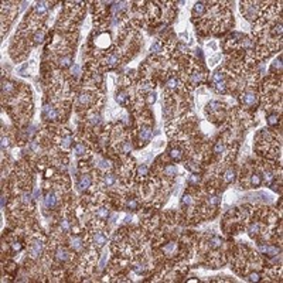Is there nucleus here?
<instances>
[{"mask_svg": "<svg viewBox=\"0 0 283 283\" xmlns=\"http://www.w3.org/2000/svg\"><path fill=\"white\" fill-rule=\"evenodd\" d=\"M106 259H108V255L105 254V255H103V256H102V259H101V262H99V268H101V269H103V268H105V263H106Z\"/></svg>", "mask_w": 283, "mask_h": 283, "instance_id": "obj_60", "label": "nucleus"}, {"mask_svg": "<svg viewBox=\"0 0 283 283\" xmlns=\"http://www.w3.org/2000/svg\"><path fill=\"white\" fill-rule=\"evenodd\" d=\"M132 149H133L132 142H125V143L122 144V151H123V153H130Z\"/></svg>", "mask_w": 283, "mask_h": 283, "instance_id": "obj_39", "label": "nucleus"}, {"mask_svg": "<svg viewBox=\"0 0 283 283\" xmlns=\"http://www.w3.org/2000/svg\"><path fill=\"white\" fill-rule=\"evenodd\" d=\"M201 79H202V74L197 72V71L190 75V82H191L193 85H198L200 82H201Z\"/></svg>", "mask_w": 283, "mask_h": 283, "instance_id": "obj_18", "label": "nucleus"}, {"mask_svg": "<svg viewBox=\"0 0 283 283\" xmlns=\"http://www.w3.org/2000/svg\"><path fill=\"white\" fill-rule=\"evenodd\" d=\"M94 79L99 82V81H101V75H99V74H95V75H94Z\"/></svg>", "mask_w": 283, "mask_h": 283, "instance_id": "obj_63", "label": "nucleus"}, {"mask_svg": "<svg viewBox=\"0 0 283 283\" xmlns=\"http://www.w3.org/2000/svg\"><path fill=\"white\" fill-rule=\"evenodd\" d=\"M98 167L102 170H108V169H110V162L106 160V159H99L98 160Z\"/></svg>", "mask_w": 283, "mask_h": 283, "instance_id": "obj_30", "label": "nucleus"}, {"mask_svg": "<svg viewBox=\"0 0 283 283\" xmlns=\"http://www.w3.org/2000/svg\"><path fill=\"white\" fill-rule=\"evenodd\" d=\"M31 201V194H29V193H24L23 194V202L24 204H27V202Z\"/></svg>", "mask_w": 283, "mask_h": 283, "instance_id": "obj_56", "label": "nucleus"}, {"mask_svg": "<svg viewBox=\"0 0 283 283\" xmlns=\"http://www.w3.org/2000/svg\"><path fill=\"white\" fill-rule=\"evenodd\" d=\"M156 99H157V94H156V92H150V94L147 95V103H149V105L155 103Z\"/></svg>", "mask_w": 283, "mask_h": 283, "instance_id": "obj_46", "label": "nucleus"}, {"mask_svg": "<svg viewBox=\"0 0 283 283\" xmlns=\"http://www.w3.org/2000/svg\"><path fill=\"white\" fill-rule=\"evenodd\" d=\"M2 89H3V94H10V92H13V89H14V85L10 84V82H3Z\"/></svg>", "mask_w": 283, "mask_h": 283, "instance_id": "obj_35", "label": "nucleus"}, {"mask_svg": "<svg viewBox=\"0 0 283 283\" xmlns=\"http://www.w3.org/2000/svg\"><path fill=\"white\" fill-rule=\"evenodd\" d=\"M55 255H57V259L58 261H63V262H65L67 259H68V252H67V249H64V248H58L57 249V252H55Z\"/></svg>", "mask_w": 283, "mask_h": 283, "instance_id": "obj_14", "label": "nucleus"}, {"mask_svg": "<svg viewBox=\"0 0 283 283\" xmlns=\"http://www.w3.org/2000/svg\"><path fill=\"white\" fill-rule=\"evenodd\" d=\"M195 55H197L200 59H204V54H202V51L200 50V48H198V50H195Z\"/></svg>", "mask_w": 283, "mask_h": 283, "instance_id": "obj_61", "label": "nucleus"}, {"mask_svg": "<svg viewBox=\"0 0 283 283\" xmlns=\"http://www.w3.org/2000/svg\"><path fill=\"white\" fill-rule=\"evenodd\" d=\"M263 176H265V181H266V183H268V184L272 183V180H273V174L270 173V171H266V173L263 174Z\"/></svg>", "mask_w": 283, "mask_h": 283, "instance_id": "obj_54", "label": "nucleus"}, {"mask_svg": "<svg viewBox=\"0 0 283 283\" xmlns=\"http://www.w3.org/2000/svg\"><path fill=\"white\" fill-rule=\"evenodd\" d=\"M170 157L178 162V160L183 159V153H181L180 149H171V150H170Z\"/></svg>", "mask_w": 283, "mask_h": 283, "instance_id": "obj_25", "label": "nucleus"}, {"mask_svg": "<svg viewBox=\"0 0 283 283\" xmlns=\"http://www.w3.org/2000/svg\"><path fill=\"white\" fill-rule=\"evenodd\" d=\"M210 245L212 248H220L221 245H222V239L218 238V236H212V238L210 239Z\"/></svg>", "mask_w": 283, "mask_h": 283, "instance_id": "obj_34", "label": "nucleus"}, {"mask_svg": "<svg viewBox=\"0 0 283 283\" xmlns=\"http://www.w3.org/2000/svg\"><path fill=\"white\" fill-rule=\"evenodd\" d=\"M61 229H63L64 232L70 231V225H68V222H67V221H63V222H61Z\"/></svg>", "mask_w": 283, "mask_h": 283, "instance_id": "obj_58", "label": "nucleus"}, {"mask_svg": "<svg viewBox=\"0 0 283 283\" xmlns=\"http://www.w3.org/2000/svg\"><path fill=\"white\" fill-rule=\"evenodd\" d=\"M44 204L45 207H48V208H54L55 205H57V197H55V194H47L44 198Z\"/></svg>", "mask_w": 283, "mask_h": 283, "instance_id": "obj_8", "label": "nucleus"}, {"mask_svg": "<svg viewBox=\"0 0 283 283\" xmlns=\"http://www.w3.org/2000/svg\"><path fill=\"white\" fill-rule=\"evenodd\" d=\"M4 205H6V197H2V208H4Z\"/></svg>", "mask_w": 283, "mask_h": 283, "instance_id": "obj_64", "label": "nucleus"}, {"mask_svg": "<svg viewBox=\"0 0 283 283\" xmlns=\"http://www.w3.org/2000/svg\"><path fill=\"white\" fill-rule=\"evenodd\" d=\"M235 177H236V173L234 169H228L227 171L224 173V180L227 183H232V181H235Z\"/></svg>", "mask_w": 283, "mask_h": 283, "instance_id": "obj_13", "label": "nucleus"}, {"mask_svg": "<svg viewBox=\"0 0 283 283\" xmlns=\"http://www.w3.org/2000/svg\"><path fill=\"white\" fill-rule=\"evenodd\" d=\"M250 183H252L254 187H259L262 184V177L259 176V174H254V176L250 177Z\"/></svg>", "mask_w": 283, "mask_h": 283, "instance_id": "obj_32", "label": "nucleus"}, {"mask_svg": "<svg viewBox=\"0 0 283 283\" xmlns=\"http://www.w3.org/2000/svg\"><path fill=\"white\" fill-rule=\"evenodd\" d=\"M71 143H72V136H65L63 139V142H61V146H63V149H68L71 146Z\"/></svg>", "mask_w": 283, "mask_h": 283, "instance_id": "obj_38", "label": "nucleus"}, {"mask_svg": "<svg viewBox=\"0 0 283 283\" xmlns=\"http://www.w3.org/2000/svg\"><path fill=\"white\" fill-rule=\"evenodd\" d=\"M11 248H13V250H14V252H18V250L23 249V245L20 242H13V243H11Z\"/></svg>", "mask_w": 283, "mask_h": 283, "instance_id": "obj_53", "label": "nucleus"}, {"mask_svg": "<svg viewBox=\"0 0 283 283\" xmlns=\"http://www.w3.org/2000/svg\"><path fill=\"white\" fill-rule=\"evenodd\" d=\"M164 174L169 177H173L177 174V166L176 164H167L164 167Z\"/></svg>", "mask_w": 283, "mask_h": 283, "instance_id": "obj_15", "label": "nucleus"}, {"mask_svg": "<svg viewBox=\"0 0 283 283\" xmlns=\"http://www.w3.org/2000/svg\"><path fill=\"white\" fill-rule=\"evenodd\" d=\"M266 122H268L269 126H275L279 123V115L277 113H272V115H268V118H266Z\"/></svg>", "mask_w": 283, "mask_h": 283, "instance_id": "obj_19", "label": "nucleus"}, {"mask_svg": "<svg viewBox=\"0 0 283 283\" xmlns=\"http://www.w3.org/2000/svg\"><path fill=\"white\" fill-rule=\"evenodd\" d=\"M222 79H224V74L221 72V71H217V72L212 75V82H214V84H215V82H218V81H222Z\"/></svg>", "mask_w": 283, "mask_h": 283, "instance_id": "obj_44", "label": "nucleus"}, {"mask_svg": "<svg viewBox=\"0 0 283 283\" xmlns=\"http://www.w3.org/2000/svg\"><path fill=\"white\" fill-rule=\"evenodd\" d=\"M215 89H217V92L224 94V92L227 91V81H225V79H222V81L215 82Z\"/></svg>", "mask_w": 283, "mask_h": 283, "instance_id": "obj_29", "label": "nucleus"}, {"mask_svg": "<svg viewBox=\"0 0 283 283\" xmlns=\"http://www.w3.org/2000/svg\"><path fill=\"white\" fill-rule=\"evenodd\" d=\"M181 202H183L184 205H190V204L193 202V197L190 194H184L183 198H181Z\"/></svg>", "mask_w": 283, "mask_h": 283, "instance_id": "obj_45", "label": "nucleus"}, {"mask_svg": "<svg viewBox=\"0 0 283 283\" xmlns=\"http://www.w3.org/2000/svg\"><path fill=\"white\" fill-rule=\"evenodd\" d=\"M208 108H210V110H218L221 108V103L217 102V101H211V102L208 103Z\"/></svg>", "mask_w": 283, "mask_h": 283, "instance_id": "obj_47", "label": "nucleus"}, {"mask_svg": "<svg viewBox=\"0 0 283 283\" xmlns=\"http://www.w3.org/2000/svg\"><path fill=\"white\" fill-rule=\"evenodd\" d=\"M220 201H221V198L218 195H212V197L208 198V202H210L211 205H217V204H220Z\"/></svg>", "mask_w": 283, "mask_h": 283, "instance_id": "obj_49", "label": "nucleus"}, {"mask_svg": "<svg viewBox=\"0 0 283 283\" xmlns=\"http://www.w3.org/2000/svg\"><path fill=\"white\" fill-rule=\"evenodd\" d=\"M247 279L249 280V282H259V280H261V276H259V273L252 272V273H249V275H248Z\"/></svg>", "mask_w": 283, "mask_h": 283, "instance_id": "obj_40", "label": "nucleus"}, {"mask_svg": "<svg viewBox=\"0 0 283 283\" xmlns=\"http://www.w3.org/2000/svg\"><path fill=\"white\" fill-rule=\"evenodd\" d=\"M30 149H31L33 151H36V153H38V151H40V146H38L36 142H31V144H30Z\"/></svg>", "mask_w": 283, "mask_h": 283, "instance_id": "obj_55", "label": "nucleus"}, {"mask_svg": "<svg viewBox=\"0 0 283 283\" xmlns=\"http://www.w3.org/2000/svg\"><path fill=\"white\" fill-rule=\"evenodd\" d=\"M241 102L248 108L255 106L258 103V96L254 91H245L242 95H241Z\"/></svg>", "mask_w": 283, "mask_h": 283, "instance_id": "obj_1", "label": "nucleus"}, {"mask_svg": "<svg viewBox=\"0 0 283 283\" xmlns=\"http://www.w3.org/2000/svg\"><path fill=\"white\" fill-rule=\"evenodd\" d=\"M79 102H81L82 105H88V103L91 102V95H89V94H81V95H79Z\"/></svg>", "mask_w": 283, "mask_h": 283, "instance_id": "obj_36", "label": "nucleus"}, {"mask_svg": "<svg viewBox=\"0 0 283 283\" xmlns=\"http://www.w3.org/2000/svg\"><path fill=\"white\" fill-rule=\"evenodd\" d=\"M116 101H118V103H120V105H126V103H128V94H126V92H118Z\"/></svg>", "mask_w": 283, "mask_h": 283, "instance_id": "obj_27", "label": "nucleus"}, {"mask_svg": "<svg viewBox=\"0 0 283 283\" xmlns=\"http://www.w3.org/2000/svg\"><path fill=\"white\" fill-rule=\"evenodd\" d=\"M89 122H91V125H98L101 122V116L99 115H94V116L89 119Z\"/></svg>", "mask_w": 283, "mask_h": 283, "instance_id": "obj_52", "label": "nucleus"}, {"mask_svg": "<svg viewBox=\"0 0 283 283\" xmlns=\"http://www.w3.org/2000/svg\"><path fill=\"white\" fill-rule=\"evenodd\" d=\"M259 229H261L259 224L254 222V224H250V225H249V228H248V234H249L250 236H256L258 234H259Z\"/></svg>", "mask_w": 283, "mask_h": 283, "instance_id": "obj_20", "label": "nucleus"}, {"mask_svg": "<svg viewBox=\"0 0 283 283\" xmlns=\"http://www.w3.org/2000/svg\"><path fill=\"white\" fill-rule=\"evenodd\" d=\"M126 208H128L129 211H136L137 208H139V204H137L136 200L130 198V200H128V202H126Z\"/></svg>", "mask_w": 283, "mask_h": 283, "instance_id": "obj_28", "label": "nucleus"}, {"mask_svg": "<svg viewBox=\"0 0 283 283\" xmlns=\"http://www.w3.org/2000/svg\"><path fill=\"white\" fill-rule=\"evenodd\" d=\"M242 13H245V16H247L248 20H254L255 14H256V4L250 3L249 6H248V4H245V6H243V4H242Z\"/></svg>", "mask_w": 283, "mask_h": 283, "instance_id": "obj_3", "label": "nucleus"}, {"mask_svg": "<svg viewBox=\"0 0 283 283\" xmlns=\"http://www.w3.org/2000/svg\"><path fill=\"white\" fill-rule=\"evenodd\" d=\"M224 150H225V144H224V142H217L215 143V146H214V151L217 153V155H221V153H224Z\"/></svg>", "mask_w": 283, "mask_h": 283, "instance_id": "obj_33", "label": "nucleus"}, {"mask_svg": "<svg viewBox=\"0 0 283 283\" xmlns=\"http://www.w3.org/2000/svg\"><path fill=\"white\" fill-rule=\"evenodd\" d=\"M96 217L99 218V220H106L109 217V210L105 208V207H101V208L96 210Z\"/></svg>", "mask_w": 283, "mask_h": 283, "instance_id": "obj_16", "label": "nucleus"}, {"mask_svg": "<svg viewBox=\"0 0 283 283\" xmlns=\"http://www.w3.org/2000/svg\"><path fill=\"white\" fill-rule=\"evenodd\" d=\"M43 116H44V119H48V120H55V119L58 118V112L51 105H44V108H43Z\"/></svg>", "mask_w": 283, "mask_h": 283, "instance_id": "obj_2", "label": "nucleus"}, {"mask_svg": "<svg viewBox=\"0 0 283 283\" xmlns=\"http://www.w3.org/2000/svg\"><path fill=\"white\" fill-rule=\"evenodd\" d=\"M126 9V3H123V2H120V3H112V6H110V13L113 16L119 14L122 10H125Z\"/></svg>", "mask_w": 283, "mask_h": 283, "instance_id": "obj_9", "label": "nucleus"}, {"mask_svg": "<svg viewBox=\"0 0 283 283\" xmlns=\"http://www.w3.org/2000/svg\"><path fill=\"white\" fill-rule=\"evenodd\" d=\"M133 270H135L136 273H142V272L144 270V268H143V265H140V263H137V265H135Z\"/></svg>", "mask_w": 283, "mask_h": 283, "instance_id": "obj_57", "label": "nucleus"}, {"mask_svg": "<svg viewBox=\"0 0 283 283\" xmlns=\"http://www.w3.org/2000/svg\"><path fill=\"white\" fill-rule=\"evenodd\" d=\"M36 11L41 16L45 14V13H47V3H45V2H38V3L36 4Z\"/></svg>", "mask_w": 283, "mask_h": 283, "instance_id": "obj_21", "label": "nucleus"}, {"mask_svg": "<svg viewBox=\"0 0 283 283\" xmlns=\"http://www.w3.org/2000/svg\"><path fill=\"white\" fill-rule=\"evenodd\" d=\"M40 194H41V190H40V188H36V190H34V193H33V198H37Z\"/></svg>", "mask_w": 283, "mask_h": 283, "instance_id": "obj_62", "label": "nucleus"}, {"mask_svg": "<svg viewBox=\"0 0 283 283\" xmlns=\"http://www.w3.org/2000/svg\"><path fill=\"white\" fill-rule=\"evenodd\" d=\"M259 250L262 254L268 255V256H276L280 252V249L277 247H269V245H259Z\"/></svg>", "mask_w": 283, "mask_h": 283, "instance_id": "obj_5", "label": "nucleus"}, {"mask_svg": "<svg viewBox=\"0 0 283 283\" xmlns=\"http://www.w3.org/2000/svg\"><path fill=\"white\" fill-rule=\"evenodd\" d=\"M147 171H149V169H147V166H144V164L139 166V169H137V174H139L140 177L147 176Z\"/></svg>", "mask_w": 283, "mask_h": 283, "instance_id": "obj_42", "label": "nucleus"}, {"mask_svg": "<svg viewBox=\"0 0 283 283\" xmlns=\"http://www.w3.org/2000/svg\"><path fill=\"white\" fill-rule=\"evenodd\" d=\"M94 242H95V245H98V247H103V245L106 243V238H105V235H103V234H101V232H96L95 236H94Z\"/></svg>", "mask_w": 283, "mask_h": 283, "instance_id": "obj_12", "label": "nucleus"}, {"mask_svg": "<svg viewBox=\"0 0 283 283\" xmlns=\"http://www.w3.org/2000/svg\"><path fill=\"white\" fill-rule=\"evenodd\" d=\"M188 183L191 184V185H198V183H200V177L197 176V174L193 173L191 176H190V178H188Z\"/></svg>", "mask_w": 283, "mask_h": 283, "instance_id": "obj_41", "label": "nucleus"}, {"mask_svg": "<svg viewBox=\"0 0 283 283\" xmlns=\"http://www.w3.org/2000/svg\"><path fill=\"white\" fill-rule=\"evenodd\" d=\"M91 183H92L91 176H89V174H84V176L79 177V180H78L77 187H78V190H81V191H84V190H86V188H88L89 185H91Z\"/></svg>", "mask_w": 283, "mask_h": 283, "instance_id": "obj_4", "label": "nucleus"}, {"mask_svg": "<svg viewBox=\"0 0 283 283\" xmlns=\"http://www.w3.org/2000/svg\"><path fill=\"white\" fill-rule=\"evenodd\" d=\"M9 147V139L7 137H2V149H7Z\"/></svg>", "mask_w": 283, "mask_h": 283, "instance_id": "obj_59", "label": "nucleus"}, {"mask_svg": "<svg viewBox=\"0 0 283 283\" xmlns=\"http://www.w3.org/2000/svg\"><path fill=\"white\" fill-rule=\"evenodd\" d=\"M204 11H205V6H204V3H195L194 4V9H193V16L194 17H200V16L204 14Z\"/></svg>", "mask_w": 283, "mask_h": 283, "instance_id": "obj_10", "label": "nucleus"}, {"mask_svg": "<svg viewBox=\"0 0 283 283\" xmlns=\"http://www.w3.org/2000/svg\"><path fill=\"white\" fill-rule=\"evenodd\" d=\"M174 249H176V243L174 242H170V243H167L164 248H163V250H164L166 254H169V255H171L174 252Z\"/></svg>", "mask_w": 283, "mask_h": 283, "instance_id": "obj_37", "label": "nucleus"}, {"mask_svg": "<svg viewBox=\"0 0 283 283\" xmlns=\"http://www.w3.org/2000/svg\"><path fill=\"white\" fill-rule=\"evenodd\" d=\"M41 254H43V243L41 242H34L33 245H31V248H30V255H31V258L40 256Z\"/></svg>", "mask_w": 283, "mask_h": 283, "instance_id": "obj_7", "label": "nucleus"}, {"mask_svg": "<svg viewBox=\"0 0 283 283\" xmlns=\"http://www.w3.org/2000/svg\"><path fill=\"white\" fill-rule=\"evenodd\" d=\"M43 40H44V31H37L34 34V41L36 43H41Z\"/></svg>", "mask_w": 283, "mask_h": 283, "instance_id": "obj_48", "label": "nucleus"}, {"mask_svg": "<svg viewBox=\"0 0 283 283\" xmlns=\"http://www.w3.org/2000/svg\"><path fill=\"white\" fill-rule=\"evenodd\" d=\"M118 63H119V58H118V55H116V54H110V55H108V57H106V64L109 67L116 65Z\"/></svg>", "mask_w": 283, "mask_h": 283, "instance_id": "obj_26", "label": "nucleus"}, {"mask_svg": "<svg viewBox=\"0 0 283 283\" xmlns=\"http://www.w3.org/2000/svg\"><path fill=\"white\" fill-rule=\"evenodd\" d=\"M115 181H116V178H115L113 174L108 173V174H105V176H103V183H105V185H108V187L113 185Z\"/></svg>", "mask_w": 283, "mask_h": 283, "instance_id": "obj_24", "label": "nucleus"}, {"mask_svg": "<svg viewBox=\"0 0 283 283\" xmlns=\"http://www.w3.org/2000/svg\"><path fill=\"white\" fill-rule=\"evenodd\" d=\"M139 137L143 143H147L151 137V128L150 126H142V128H140V132H139Z\"/></svg>", "mask_w": 283, "mask_h": 283, "instance_id": "obj_6", "label": "nucleus"}, {"mask_svg": "<svg viewBox=\"0 0 283 283\" xmlns=\"http://www.w3.org/2000/svg\"><path fill=\"white\" fill-rule=\"evenodd\" d=\"M185 169L191 170L194 174H197L198 173V170H200V167H198V164H197L195 162H188V163H185Z\"/></svg>", "mask_w": 283, "mask_h": 283, "instance_id": "obj_31", "label": "nucleus"}, {"mask_svg": "<svg viewBox=\"0 0 283 283\" xmlns=\"http://www.w3.org/2000/svg\"><path fill=\"white\" fill-rule=\"evenodd\" d=\"M71 72H72V75H75V77H77V75H79V72H81V67L77 65V64H75V65H72V67H71Z\"/></svg>", "mask_w": 283, "mask_h": 283, "instance_id": "obj_50", "label": "nucleus"}, {"mask_svg": "<svg viewBox=\"0 0 283 283\" xmlns=\"http://www.w3.org/2000/svg\"><path fill=\"white\" fill-rule=\"evenodd\" d=\"M59 67H63V68H68V67H72V58H71L70 55H67V57H63V58L59 59Z\"/></svg>", "mask_w": 283, "mask_h": 283, "instance_id": "obj_22", "label": "nucleus"}, {"mask_svg": "<svg viewBox=\"0 0 283 283\" xmlns=\"http://www.w3.org/2000/svg\"><path fill=\"white\" fill-rule=\"evenodd\" d=\"M150 50H151V52H156V54H159V52H162V51H163V47H162V44H160V43L157 41V43H155V44L151 45Z\"/></svg>", "mask_w": 283, "mask_h": 283, "instance_id": "obj_43", "label": "nucleus"}, {"mask_svg": "<svg viewBox=\"0 0 283 283\" xmlns=\"http://www.w3.org/2000/svg\"><path fill=\"white\" fill-rule=\"evenodd\" d=\"M85 151H86V147H85L84 143H77L75 147H74V153L77 156H82L85 155Z\"/></svg>", "mask_w": 283, "mask_h": 283, "instance_id": "obj_23", "label": "nucleus"}, {"mask_svg": "<svg viewBox=\"0 0 283 283\" xmlns=\"http://www.w3.org/2000/svg\"><path fill=\"white\" fill-rule=\"evenodd\" d=\"M71 247L74 248L75 250H81L82 249V239L79 236H74L71 239Z\"/></svg>", "mask_w": 283, "mask_h": 283, "instance_id": "obj_17", "label": "nucleus"}, {"mask_svg": "<svg viewBox=\"0 0 283 283\" xmlns=\"http://www.w3.org/2000/svg\"><path fill=\"white\" fill-rule=\"evenodd\" d=\"M272 68H273V70H276V68H277L279 71L282 70V57H279V59H276L275 63H273Z\"/></svg>", "mask_w": 283, "mask_h": 283, "instance_id": "obj_51", "label": "nucleus"}, {"mask_svg": "<svg viewBox=\"0 0 283 283\" xmlns=\"http://www.w3.org/2000/svg\"><path fill=\"white\" fill-rule=\"evenodd\" d=\"M178 84H180V82H178V79H177L176 77H169L167 78V81H166V86H167V88L169 89H177L178 88Z\"/></svg>", "mask_w": 283, "mask_h": 283, "instance_id": "obj_11", "label": "nucleus"}]
</instances>
